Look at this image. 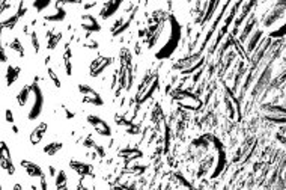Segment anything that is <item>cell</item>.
<instances>
[{
	"instance_id": "cell-1",
	"label": "cell",
	"mask_w": 286,
	"mask_h": 190,
	"mask_svg": "<svg viewBox=\"0 0 286 190\" xmlns=\"http://www.w3.org/2000/svg\"><path fill=\"white\" fill-rule=\"evenodd\" d=\"M166 27H167V38L161 42L160 49L155 52V57L157 59H167L172 54L175 53L179 39H181V24L176 20L175 16H167V21H166Z\"/></svg>"
},
{
	"instance_id": "cell-2",
	"label": "cell",
	"mask_w": 286,
	"mask_h": 190,
	"mask_svg": "<svg viewBox=\"0 0 286 190\" xmlns=\"http://www.w3.org/2000/svg\"><path fill=\"white\" fill-rule=\"evenodd\" d=\"M119 86L122 89H130L133 83V71H131V53L128 49H122L119 52Z\"/></svg>"
},
{
	"instance_id": "cell-3",
	"label": "cell",
	"mask_w": 286,
	"mask_h": 190,
	"mask_svg": "<svg viewBox=\"0 0 286 190\" xmlns=\"http://www.w3.org/2000/svg\"><path fill=\"white\" fill-rule=\"evenodd\" d=\"M204 61H205V57L202 56V53H194L175 62L174 69L178 71L179 74H191V72H194L196 69H199L204 65Z\"/></svg>"
},
{
	"instance_id": "cell-4",
	"label": "cell",
	"mask_w": 286,
	"mask_h": 190,
	"mask_svg": "<svg viewBox=\"0 0 286 190\" xmlns=\"http://www.w3.org/2000/svg\"><path fill=\"white\" fill-rule=\"evenodd\" d=\"M31 89H32V104H31V109H29L27 112V120L29 121H35L38 120L41 113H42V109H44V94H42V89L39 87L38 83H32L31 85Z\"/></svg>"
},
{
	"instance_id": "cell-5",
	"label": "cell",
	"mask_w": 286,
	"mask_h": 190,
	"mask_svg": "<svg viewBox=\"0 0 286 190\" xmlns=\"http://www.w3.org/2000/svg\"><path fill=\"white\" fill-rule=\"evenodd\" d=\"M172 100L178 103V106L189 109V110H197L202 106V101H200L194 94L190 91H184V89H175L172 92Z\"/></svg>"
},
{
	"instance_id": "cell-6",
	"label": "cell",
	"mask_w": 286,
	"mask_h": 190,
	"mask_svg": "<svg viewBox=\"0 0 286 190\" xmlns=\"http://www.w3.org/2000/svg\"><path fill=\"white\" fill-rule=\"evenodd\" d=\"M159 85H160V80H159V76L157 74H151V76H146L145 80H143L140 83V87H139V92H137V103H145L146 100H149L152 97V94L159 89Z\"/></svg>"
},
{
	"instance_id": "cell-7",
	"label": "cell",
	"mask_w": 286,
	"mask_h": 190,
	"mask_svg": "<svg viewBox=\"0 0 286 190\" xmlns=\"http://www.w3.org/2000/svg\"><path fill=\"white\" fill-rule=\"evenodd\" d=\"M77 89H79V94H80V98H81L83 103L91 104V106H96V107H101L104 104L103 97L99 95V92L95 91L92 86L86 85V83H80L77 86Z\"/></svg>"
},
{
	"instance_id": "cell-8",
	"label": "cell",
	"mask_w": 286,
	"mask_h": 190,
	"mask_svg": "<svg viewBox=\"0 0 286 190\" xmlns=\"http://www.w3.org/2000/svg\"><path fill=\"white\" fill-rule=\"evenodd\" d=\"M265 120L276 122V124H286V107L277 104H262L261 107Z\"/></svg>"
},
{
	"instance_id": "cell-9",
	"label": "cell",
	"mask_w": 286,
	"mask_h": 190,
	"mask_svg": "<svg viewBox=\"0 0 286 190\" xmlns=\"http://www.w3.org/2000/svg\"><path fill=\"white\" fill-rule=\"evenodd\" d=\"M136 8H133V9H127L122 16L113 23V26H111V29H110V34H111V36H118V35H121V34H124L128 27H130V24H131V21L134 20V17H136Z\"/></svg>"
},
{
	"instance_id": "cell-10",
	"label": "cell",
	"mask_w": 286,
	"mask_h": 190,
	"mask_svg": "<svg viewBox=\"0 0 286 190\" xmlns=\"http://www.w3.org/2000/svg\"><path fill=\"white\" fill-rule=\"evenodd\" d=\"M208 139L211 142V145L214 148H216V153H217V162H216V168H214L212 173H211V178H216L219 177V175L223 172L224 166H226V153H224V148H223V143L217 139L214 138L211 135H208Z\"/></svg>"
},
{
	"instance_id": "cell-11",
	"label": "cell",
	"mask_w": 286,
	"mask_h": 190,
	"mask_svg": "<svg viewBox=\"0 0 286 190\" xmlns=\"http://www.w3.org/2000/svg\"><path fill=\"white\" fill-rule=\"evenodd\" d=\"M285 16H286V2H277V3H274V6L271 8L267 12V16L264 17V26L265 27L274 26V23H277L282 18H285Z\"/></svg>"
},
{
	"instance_id": "cell-12",
	"label": "cell",
	"mask_w": 286,
	"mask_h": 190,
	"mask_svg": "<svg viewBox=\"0 0 286 190\" xmlns=\"http://www.w3.org/2000/svg\"><path fill=\"white\" fill-rule=\"evenodd\" d=\"M113 64V57L110 56H103V54H99L96 56L95 59L91 62L89 65V76L91 77H98V76H101L103 72Z\"/></svg>"
},
{
	"instance_id": "cell-13",
	"label": "cell",
	"mask_w": 286,
	"mask_h": 190,
	"mask_svg": "<svg viewBox=\"0 0 286 190\" xmlns=\"http://www.w3.org/2000/svg\"><path fill=\"white\" fill-rule=\"evenodd\" d=\"M86 121H88V124L95 130V133H98L99 136H103V138H110L111 136V127L103 118H99L98 115H88Z\"/></svg>"
},
{
	"instance_id": "cell-14",
	"label": "cell",
	"mask_w": 286,
	"mask_h": 190,
	"mask_svg": "<svg viewBox=\"0 0 286 190\" xmlns=\"http://www.w3.org/2000/svg\"><path fill=\"white\" fill-rule=\"evenodd\" d=\"M224 106H226V113L231 120L237 118V112L239 115V103L235 98V95L229 91V87L224 86Z\"/></svg>"
},
{
	"instance_id": "cell-15",
	"label": "cell",
	"mask_w": 286,
	"mask_h": 190,
	"mask_svg": "<svg viewBox=\"0 0 286 190\" xmlns=\"http://www.w3.org/2000/svg\"><path fill=\"white\" fill-rule=\"evenodd\" d=\"M2 157H0V163H2V169L8 173V175H12L16 173V165H14L12 162V155H11V150L9 147L6 145L5 140H2Z\"/></svg>"
},
{
	"instance_id": "cell-16",
	"label": "cell",
	"mask_w": 286,
	"mask_h": 190,
	"mask_svg": "<svg viewBox=\"0 0 286 190\" xmlns=\"http://www.w3.org/2000/svg\"><path fill=\"white\" fill-rule=\"evenodd\" d=\"M80 26L83 31H86L88 34H95V32L101 31V24H99V21L94 16H91V14H84V16H81Z\"/></svg>"
},
{
	"instance_id": "cell-17",
	"label": "cell",
	"mask_w": 286,
	"mask_h": 190,
	"mask_svg": "<svg viewBox=\"0 0 286 190\" xmlns=\"http://www.w3.org/2000/svg\"><path fill=\"white\" fill-rule=\"evenodd\" d=\"M66 18V11L62 6V3H56L51 11H47L44 14V20L50 23H61Z\"/></svg>"
},
{
	"instance_id": "cell-18",
	"label": "cell",
	"mask_w": 286,
	"mask_h": 190,
	"mask_svg": "<svg viewBox=\"0 0 286 190\" xmlns=\"http://www.w3.org/2000/svg\"><path fill=\"white\" fill-rule=\"evenodd\" d=\"M21 168L24 169V172L32 178H44V171L41 169L39 165H36L35 162H31V160H21L20 162Z\"/></svg>"
},
{
	"instance_id": "cell-19",
	"label": "cell",
	"mask_w": 286,
	"mask_h": 190,
	"mask_svg": "<svg viewBox=\"0 0 286 190\" xmlns=\"http://www.w3.org/2000/svg\"><path fill=\"white\" fill-rule=\"evenodd\" d=\"M69 168L80 177H94V168L88 163L80 162V160H71Z\"/></svg>"
},
{
	"instance_id": "cell-20",
	"label": "cell",
	"mask_w": 286,
	"mask_h": 190,
	"mask_svg": "<svg viewBox=\"0 0 286 190\" xmlns=\"http://www.w3.org/2000/svg\"><path fill=\"white\" fill-rule=\"evenodd\" d=\"M47 130H48V124L47 122H39L32 131H31V136H29V142L32 145H38L41 143V140L44 139V136L47 135Z\"/></svg>"
},
{
	"instance_id": "cell-21",
	"label": "cell",
	"mask_w": 286,
	"mask_h": 190,
	"mask_svg": "<svg viewBox=\"0 0 286 190\" xmlns=\"http://www.w3.org/2000/svg\"><path fill=\"white\" fill-rule=\"evenodd\" d=\"M121 2L119 0H110V2H106L101 8V11H99V17H101L103 20H109L110 17H113L114 14H116L121 8Z\"/></svg>"
},
{
	"instance_id": "cell-22",
	"label": "cell",
	"mask_w": 286,
	"mask_h": 190,
	"mask_svg": "<svg viewBox=\"0 0 286 190\" xmlns=\"http://www.w3.org/2000/svg\"><path fill=\"white\" fill-rule=\"evenodd\" d=\"M254 5H256L254 2H246V3H242V9L239 11V16H238V17L235 18V21H234V24H235V31H234V35L237 34L238 27H239V26H242V23H244V21H247L249 14H250L252 8H253Z\"/></svg>"
},
{
	"instance_id": "cell-23",
	"label": "cell",
	"mask_w": 286,
	"mask_h": 190,
	"mask_svg": "<svg viewBox=\"0 0 286 190\" xmlns=\"http://www.w3.org/2000/svg\"><path fill=\"white\" fill-rule=\"evenodd\" d=\"M256 23H257V20H256L254 16H252L250 18H247V21H246V24H244V29H242V31H241V35H239V41H241V42H246L247 38L253 34V29H254Z\"/></svg>"
},
{
	"instance_id": "cell-24",
	"label": "cell",
	"mask_w": 286,
	"mask_h": 190,
	"mask_svg": "<svg viewBox=\"0 0 286 190\" xmlns=\"http://www.w3.org/2000/svg\"><path fill=\"white\" fill-rule=\"evenodd\" d=\"M31 97H32V89H31V85H26V86H23L21 89L18 91V94H17V103H18V106L20 107H23V106H26L27 103H29V100H31Z\"/></svg>"
},
{
	"instance_id": "cell-25",
	"label": "cell",
	"mask_w": 286,
	"mask_h": 190,
	"mask_svg": "<svg viewBox=\"0 0 286 190\" xmlns=\"http://www.w3.org/2000/svg\"><path fill=\"white\" fill-rule=\"evenodd\" d=\"M71 56H73V53H71V47H69V44H66V46H65V50H64V54H62L64 69H65V74H66V76H71V74H73V62H71Z\"/></svg>"
},
{
	"instance_id": "cell-26",
	"label": "cell",
	"mask_w": 286,
	"mask_h": 190,
	"mask_svg": "<svg viewBox=\"0 0 286 190\" xmlns=\"http://www.w3.org/2000/svg\"><path fill=\"white\" fill-rule=\"evenodd\" d=\"M20 72H21V68L20 67H16V65H8L6 68V85L8 86H12L14 83H16L20 77Z\"/></svg>"
},
{
	"instance_id": "cell-27",
	"label": "cell",
	"mask_w": 286,
	"mask_h": 190,
	"mask_svg": "<svg viewBox=\"0 0 286 190\" xmlns=\"http://www.w3.org/2000/svg\"><path fill=\"white\" fill-rule=\"evenodd\" d=\"M261 38H262V31H261V29H256V31L250 35V39L247 41L246 52H247V53L254 52L256 47H257V44H259V41H261Z\"/></svg>"
},
{
	"instance_id": "cell-28",
	"label": "cell",
	"mask_w": 286,
	"mask_h": 190,
	"mask_svg": "<svg viewBox=\"0 0 286 190\" xmlns=\"http://www.w3.org/2000/svg\"><path fill=\"white\" fill-rule=\"evenodd\" d=\"M62 39V32H56V31H48L47 32V49L54 50L57 49V44Z\"/></svg>"
},
{
	"instance_id": "cell-29",
	"label": "cell",
	"mask_w": 286,
	"mask_h": 190,
	"mask_svg": "<svg viewBox=\"0 0 286 190\" xmlns=\"http://www.w3.org/2000/svg\"><path fill=\"white\" fill-rule=\"evenodd\" d=\"M54 186L56 190H69L68 189V177L65 171H59L57 175L54 177Z\"/></svg>"
},
{
	"instance_id": "cell-30",
	"label": "cell",
	"mask_w": 286,
	"mask_h": 190,
	"mask_svg": "<svg viewBox=\"0 0 286 190\" xmlns=\"http://www.w3.org/2000/svg\"><path fill=\"white\" fill-rule=\"evenodd\" d=\"M118 154H119V157H122L125 160H136V158L143 157V153L137 148H124Z\"/></svg>"
},
{
	"instance_id": "cell-31",
	"label": "cell",
	"mask_w": 286,
	"mask_h": 190,
	"mask_svg": "<svg viewBox=\"0 0 286 190\" xmlns=\"http://www.w3.org/2000/svg\"><path fill=\"white\" fill-rule=\"evenodd\" d=\"M114 121H116L118 125L121 127H125V130L128 131V133H131V135H137L139 133V127H136L134 124H131L130 121H127L125 118H122V116H114Z\"/></svg>"
},
{
	"instance_id": "cell-32",
	"label": "cell",
	"mask_w": 286,
	"mask_h": 190,
	"mask_svg": "<svg viewBox=\"0 0 286 190\" xmlns=\"http://www.w3.org/2000/svg\"><path fill=\"white\" fill-rule=\"evenodd\" d=\"M64 148V143L62 142H50V143H47L44 148H42V151H44V154L46 155H50V157H53V155H56L57 153H59L61 150Z\"/></svg>"
},
{
	"instance_id": "cell-33",
	"label": "cell",
	"mask_w": 286,
	"mask_h": 190,
	"mask_svg": "<svg viewBox=\"0 0 286 190\" xmlns=\"http://www.w3.org/2000/svg\"><path fill=\"white\" fill-rule=\"evenodd\" d=\"M9 49H11L12 52H16L20 57H24V54H26L23 44H21V41H20L18 38H14V39L9 42Z\"/></svg>"
},
{
	"instance_id": "cell-34",
	"label": "cell",
	"mask_w": 286,
	"mask_h": 190,
	"mask_svg": "<svg viewBox=\"0 0 286 190\" xmlns=\"http://www.w3.org/2000/svg\"><path fill=\"white\" fill-rule=\"evenodd\" d=\"M18 20H20V17H18V14L16 12L14 16H11V17H8V18H3L2 20V29H14L16 27V24L18 23Z\"/></svg>"
},
{
	"instance_id": "cell-35",
	"label": "cell",
	"mask_w": 286,
	"mask_h": 190,
	"mask_svg": "<svg viewBox=\"0 0 286 190\" xmlns=\"http://www.w3.org/2000/svg\"><path fill=\"white\" fill-rule=\"evenodd\" d=\"M285 35H286V20L277 29H274L273 32H270V38H282Z\"/></svg>"
},
{
	"instance_id": "cell-36",
	"label": "cell",
	"mask_w": 286,
	"mask_h": 190,
	"mask_svg": "<svg viewBox=\"0 0 286 190\" xmlns=\"http://www.w3.org/2000/svg\"><path fill=\"white\" fill-rule=\"evenodd\" d=\"M47 72H48V77H50V80L53 82V85H54L56 87H61V86H62V83H61L59 76H57V72H56L53 68H47Z\"/></svg>"
},
{
	"instance_id": "cell-37",
	"label": "cell",
	"mask_w": 286,
	"mask_h": 190,
	"mask_svg": "<svg viewBox=\"0 0 286 190\" xmlns=\"http://www.w3.org/2000/svg\"><path fill=\"white\" fill-rule=\"evenodd\" d=\"M31 44H32V47H33V52H35V53H39V50H41V44H39V38H38V35H36L35 31L31 34Z\"/></svg>"
},
{
	"instance_id": "cell-38",
	"label": "cell",
	"mask_w": 286,
	"mask_h": 190,
	"mask_svg": "<svg viewBox=\"0 0 286 190\" xmlns=\"http://www.w3.org/2000/svg\"><path fill=\"white\" fill-rule=\"evenodd\" d=\"M48 6H50V2H48V0H41V2H33V8H35L38 12L46 11Z\"/></svg>"
},
{
	"instance_id": "cell-39",
	"label": "cell",
	"mask_w": 286,
	"mask_h": 190,
	"mask_svg": "<svg viewBox=\"0 0 286 190\" xmlns=\"http://www.w3.org/2000/svg\"><path fill=\"white\" fill-rule=\"evenodd\" d=\"M5 118H6V122H9L11 125H14V122H16V120H14V113L11 109H6L5 112Z\"/></svg>"
},
{
	"instance_id": "cell-40",
	"label": "cell",
	"mask_w": 286,
	"mask_h": 190,
	"mask_svg": "<svg viewBox=\"0 0 286 190\" xmlns=\"http://www.w3.org/2000/svg\"><path fill=\"white\" fill-rule=\"evenodd\" d=\"M0 59H2V64H5V62L8 61V56H6L5 46H2V49H0Z\"/></svg>"
},
{
	"instance_id": "cell-41",
	"label": "cell",
	"mask_w": 286,
	"mask_h": 190,
	"mask_svg": "<svg viewBox=\"0 0 286 190\" xmlns=\"http://www.w3.org/2000/svg\"><path fill=\"white\" fill-rule=\"evenodd\" d=\"M39 190H48V186H47L46 177H44V178H41V183H39Z\"/></svg>"
},
{
	"instance_id": "cell-42",
	"label": "cell",
	"mask_w": 286,
	"mask_h": 190,
	"mask_svg": "<svg viewBox=\"0 0 286 190\" xmlns=\"http://www.w3.org/2000/svg\"><path fill=\"white\" fill-rule=\"evenodd\" d=\"M64 112H65V115H66V118H68V120H73V118H74V113L71 112V110H68L65 106H64Z\"/></svg>"
},
{
	"instance_id": "cell-43",
	"label": "cell",
	"mask_w": 286,
	"mask_h": 190,
	"mask_svg": "<svg viewBox=\"0 0 286 190\" xmlns=\"http://www.w3.org/2000/svg\"><path fill=\"white\" fill-rule=\"evenodd\" d=\"M86 47H91V49H96V47H98V42H96V41H94V42H88V44H86Z\"/></svg>"
},
{
	"instance_id": "cell-44",
	"label": "cell",
	"mask_w": 286,
	"mask_h": 190,
	"mask_svg": "<svg viewBox=\"0 0 286 190\" xmlns=\"http://www.w3.org/2000/svg\"><path fill=\"white\" fill-rule=\"evenodd\" d=\"M48 172H50V175H51V177L54 178L56 177V175H57V172H56V169L53 168V166H48Z\"/></svg>"
},
{
	"instance_id": "cell-45",
	"label": "cell",
	"mask_w": 286,
	"mask_h": 190,
	"mask_svg": "<svg viewBox=\"0 0 286 190\" xmlns=\"http://www.w3.org/2000/svg\"><path fill=\"white\" fill-rule=\"evenodd\" d=\"M96 5V2H91V3H84L83 6H84V9H91V8H94Z\"/></svg>"
},
{
	"instance_id": "cell-46",
	"label": "cell",
	"mask_w": 286,
	"mask_h": 190,
	"mask_svg": "<svg viewBox=\"0 0 286 190\" xmlns=\"http://www.w3.org/2000/svg\"><path fill=\"white\" fill-rule=\"evenodd\" d=\"M11 190H23V186H21L20 183H16V184L12 186V189H11Z\"/></svg>"
},
{
	"instance_id": "cell-47",
	"label": "cell",
	"mask_w": 286,
	"mask_h": 190,
	"mask_svg": "<svg viewBox=\"0 0 286 190\" xmlns=\"http://www.w3.org/2000/svg\"><path fill=\"white\" fill-rule=\"evenodd\" d=\"M12 131H14V133H16V135H18V127H17L16 124L12 125Z\"/></svg>"
},
{
	"instance_id": "cell-48",
	"label": "cell",
	"mask_w": 286,
	"mask_h": 190,
	"mask_svg": "<svg viewBox=\"0 0 286 190\" xmlns=\"http://www.w3.org/2000/svg\"><path fill=\"white\" fill-rule=\"evenodd\" d=\"M77 190H88V189H86L83 184H79V186H77Z\"/></svg>"
}]
</instances>
